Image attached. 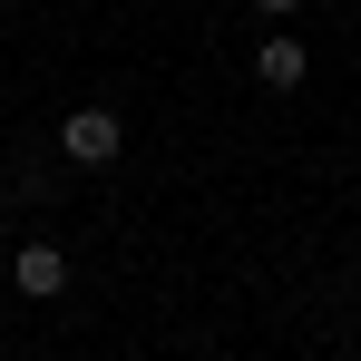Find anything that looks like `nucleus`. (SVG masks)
I'll use <instances>...</instances> for the list:
<instances>
[{
  "label": "nucleus",
  "instance_id": "nucleus-1",
  "mask_svg": "<svg viewBox=\"0 0 361 361\" xmlns=\"http://www.w3.org/2000/svg\"><path fill=\"white\" fill-rule=\"evenodd\" d=\"M118 108H68V127H59V147L68 157H78V166H108V157H118Z\"/></svg>",
  "mask_w": 361,
  "mask_h": 361
},
{
  "label": "nucleus",
  "instance_id": "nucleus-2",
  "mask_svg": "<svg viewBox=\"0 0 361 361\" xmlns=\"http://www.w3.org/2000/svg\"><path fill=\"white\" fill-rule=\"evenodd\" d=\"M10 283H20L30 302H49L68 283V254H59V244H20V254H10Z\"/></svg>",
  "mask_w": 361,
  "mask_h": 361
},
{
  "label": "nucleus",
  "instance_id": "nucleus-3",
  "mask_svg": "<svg viewBox=\"0 0 361 361\" xmlns=\"http://www.w3.org/2000/svg\"><path fill=\"white\" fill-rule=\"evenodd\" d=\"M254 78L264 88H302V39H264L254 49Z\"/></svg>",
  "mask_w": 361,
  "mask_h": 361
},
{
  "label": "nucleus",
  "instance_id": "nucleus-4",
  "mask_svg": "<svg viewBox=\"0 0 361 361\" xmlns=\"http://www.w3.org/2000/svg\"><path fill=\"white\" fill-rule=\"evenodd\" d=\"M254 10H302V0H254Z\"/></svg>",
  "mask_w": 361,
  "mask_h": 361
}]
</instances>
